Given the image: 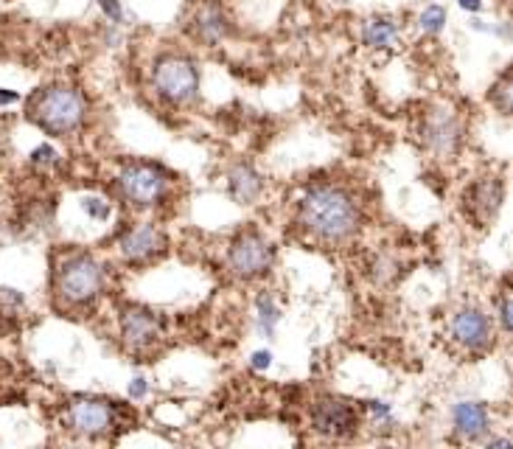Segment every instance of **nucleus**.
<instances>
[{"label":"nucleus","instance_id":"obj_18","mask_svg":"<svg viewBox=\"0 0 513 449\" xmlns=\"http://www.w3.org/2000/svg\"><path fill=\"white\" fill-rule=\"evenodd\" d=\"M278 320H281V309L275 306V301L270 295H261L259 298V329L272 337L275 334V326H278Z\"/></svg>","mask_w":513,"mask_h":449},{"label":"nucleus","instance_id":"obj_13","mask_svg":"<svg viewBox=\"0 0 513 449\" xmlns=\"http://www.w3.org/2000/svg\"><path fill=\"white\" fill-rule=\"evenodd\" d=\"M452 419H455V430L469 441L486 435L488 430V410L479 402H460L452 413Z\"/></svg>","mask_w":513,"mask_h":449},{"label":"nucleus","instance_id":"obj_19","mask_svg":"<svg viewBox=\"0 0 513 449\" xmlns=\"http://www.w3.org/2000/svg\"><path fill=\"white\" fill-rule=\"evenodd\" d=\"M488 99L494 102V107L502 113V115H508L510 113V105H513V90H510V76L505 74V76H499V82L491 87V95Z\"/></svg>","mask_w":513,"mask_h":449},{"label":"nucleus","instance_id":"obj_16","mask_svg":"<svg viewBox=\"0 0 513 449\" xmlns=\"http://www.w3.org/2000/svg\"><path fill=\"white\" fill-rule=\"evenodd\" d=\"M502 197H505V191H502V183L499 180H483V183H477L471 188V205L483 214V216H494L502 205Z\"/></svg>","mask_w":513,"mask_h":449},{"label":"nucleus","instance_id":"obj_3","mask_svg":"<svg viewBox=\"0 0 513 449\" xmlns=\"http://www.w3.org/2000/svg\"><path fill=\"white\" fill-rule=\"evenodd\" d=\"M157 93L169 99L172 105H185L197 95L200 90V74L194 62L185 56H163L152 71Z\"/></svg>","mask_w":513,"mask_h":449},{"label":"nucleus","instance_id":"obj_9","mask_svg":"<svg viewBox=\"0 0 513 449\" xmlns=\"http://www.w3.org/2000/svg\"><path fill=\"white\" fill-rule=\"evenodd\" d=\"M452 334L466 348H486L491 343V324L479 309H460L452 320Z\"/></svg>","mask_w":513,"mask_h":449},{"label":"nucleus","instance_id":"obj_1","mask_svg":"<svg viewBox=\"0 0 513 449\" xmlns=\"http://www.w3.org/2000/svg\"><path fill=\"white\" fill-rule=\"evenodd\" d=\"M301 219L306 228L326 242H342L357 231L360 211L342 188L320 185L311 188L301 203Z\"/></svg>","mask_w":513,"mask_h":449},{"label":"nucleus","instance_id":"obj_4","mask_svg":"<svg viewBox=\"0 0 513 449\" xmlns=\"http://www.w3.org/2000/svg\"><path fill=\"white\" fill-rule=\"evenodd\" d=\"M102 281H104L102 267L95 264L90 255L76 253L59 270V295L76 306L90 304L102 293Z\"/></svg>","mask_w":513,"mask_h":449},{"label":"nucleus","instance_id":"obj_2","mask_svg":"<svg viewBox=\"0 0 513 449\" xmlns=\"http://www.w3.org/2000/svg\"><path fill=\"white\" fill-rule=\"evenodd\" d=\"M87 115V102L74 87H48L31 105V118L51 135L76 133Z\"/></svg>","mask_w":513,"mask_h":449},{"label":"nucleus","instance_id":"obj_11","mask_svg":"<svg viewBox=\"0 0 513 449\" xmlns=\"http://www.w3.org/2000/svg\"><path fill=\"white\" fill-rule=\"evenodd\" d=\"M118 247H121L123 259L143 262V259H149L152 253H157L160 247H163V234H160L154 224H141V228L126 234Z\"/></svg>","mask_w":513,"mask_h":449},{"label":"nucleus","instance_id":"obj_5","mask_svg":"<svg viewBox=\"0 0 513 449\" xmlns=\"http://www.w3.org/2000/svg\"><path fill=\"white\" fill-rule=\"evenodd\" d=\"M115 402L104 399H76L68 407V427L79 435H104L115 424Z\"/></svg>","mask_w":513,"mask_h":449},{"label":"nucleus","instance_id":"obj_27","mask_svg":"<svg viewBox=\"0 0 513 449\" xmlns=\"http://www.w3.org/2000/svg\"><path fill=\"white\" fill-rule=\"evenodd\" d=\"M250 365H252L255 371H264V368L272 365V354H270V351H255L252 360H250Z\"/></svg>","mask_w":513,"mask_h":449},{"label":"nucleus","instance_id":"obj_25","mask_svg":"<svg viewBox=\"0 0 513 449\" xmlns=\"http://www.w3.org/2000/svg\"><path fill=\"white\" fill-rule=\"evenodd\" d=\"M499 324H502L505 332H510V298H508V290L499 298Z\"/></svg>","mask_w":513,"mask_h":449},{"label":"nucleus","instance_id":"obj_12","mask_svg":"<svg viewBox=\"0 0 513 449\" xmlns=\"http://www.w3.org/2000/svg\"><path fill=\"white\" fill-rule=\"evenodd\" d=\"M424 135L432 149L438 152H455L460 141V126L449 113H432V118L424 126Z\"/></svg>","mask_w":513,"mask_h":449},{"label":"nucleus","instance_id":"obj_10","mask_svg":"<svg viewBox=\"0 0 513 449\" xmlns=\"http://www.w3.org/2000/svg\"><path fill=\"white\" fill-rule=\"evenodd\" d=\"M121 334L126 340V345H133V348H146L152 345L157 337H160V320L146 312V309H123L121 314Z\"/></svg>","mask_w":513,"mask_h":449},{"label":"nucleus","instance_id":"obj_29","mask_svg":"<svg viewBox=\"0 0 513 449\" xmlns=\"http://www.w3.org/2000/svg\"><path fill=\"white\" fill-rule=\"evenodd\" d=\"M17 99H20V95L15 90H4V87H0V107H4V105H15Z\"/></svg>","mask_w":513,"mask_h":449},{"label":"nucleus","instance_id":"obj_24","mask_svg":"<svg viewBox=\"0 0 513 449\" xmlns=\"http://www.w3.org/2000/svg\"><path fill=\"white\" fill-rule=\"evenodd\" d=\"M99 4H102L104 15L110 17V23H121L123 20V9H121L118 0H99Z\"/></svg>","mask_w":513,"mask_h":449},{"label":"nucleus","instance_id":"obj_14","mask_svg":"<svg viewBox=\"0 0 513 449\" xmlns=\"http://www.w3.org/2000/svg\"><path fill=\"white\" fill-rule=\"evenodd\" d=\"M228 188H231V197H233L236 203L250 205V203L259 200L264 183H261V175L255 172L252 166L242 164V166H236V169L231 172V177H228Z\"/></svg>","mask_w":513,"mask_h":449},{"label":"nucleus","instance_id":"obj_26","mask_svg":"<svg viewBox=\"0 0 513 449\" xmlns=\"http://www.w3.org/2000/svg\"><path fill=\"white\" fill-rule=\"evenodd\" d=\"M149 394V382L143 379V376H135L133 382H130V396L133 399H143Z\"/></svg>","mask_w":513,"mask_h":449},{"label":"nucleus","instance_id":"obj_21","mask_svg":"<svg viewBox=\"0 0 513 449\" xmlns=\"http://www.w3.org/2000/svg\"><path fill=\"white\" fill-rule=\"evenodd\" d=\"M82 208H84V214L93 216V219H110V214H113L110 203H104L102 197H84Z\"/></svg>","mask_w":513,"mask_h":449},{"label":"nucleus","instance_id":"obj_17","mask_svg":"<svg viewBox=\"0 0 513 449\" xmlns=\"http://www.w3.org/2000/svg\"><path fill=\"white\" fill-rule=\"evenodd\" d=\"M396 37H399V28L388 17H373L365 25V43L370 48H388V45L396 43Z\"/></svg>","mask_w":513,"mask_h":449},{"label":"nucleus","instance_id":"obj_8","mask_svg":"<svg viewBox=\"0 0 513 449\" xmlns=\"http://www.w3.org/2000/svg\"><path fill=\"white\" fill-rule=\"evenodd\" d=\"M311 424L323 435H348L357 430V413L350 404L326 396L311 407Z\"/></svg>","mask_w":513,"mask_h":449},{"label":"nucleus","instance_id":"obj_6","mask_svg":"<svg viewBox=\"0 0 513 449\" xmlns=\"http://www.w3.org/2000/svg\"><path fill=\"white\" fill-rule=\"evenodd\" d=\"M272 264V247L259 234H244L231 247V267L242 278L264 275Z\"/></svg>","mask_w":513,"mask_h":449},{"label":"nucleus","instance_id":"obj_7","mask_svg":"<svg viewBox=\"0 0 513 449\" xmlns=\"http://www.w3.org/2000/svg\"><path fill=\"white\" fill-rule=\"evenodd\" d=\"M121 191L126 200H133L138 205H152L163 197L166 191V175L160 172L157 166H146V164H138V166H130L123 169L121 175Z\"/></svg>","mask_w":513,"mask_h":449},{"label":"nucleus","instance_id":"obj_22","mask_svg":"<svg viewBox=\"0 0 513 449\" xmlns=\"http://www.w3.org/2000/svg\"><path fill=\"white\" fill-rule=\"evenodd\" d=\"M31 164H35V166H51V164H56V149L51 144L37 146L35 152H31Z\"/></svg>","mask_w":513,"mask_h":449},{"label":"nucleus","instance_id":"obj_23","mask_svg":"<svg viewBox=\"0 0 513 449\" xmlns=\"http://www.w3.org/2000/svg\"><path fill=\"white\" fill-rule=\"evenodd\" d=\"M368 410L376 422H390V415H393L390 404H384V402H368Z\"/></svg>","mask_w":513,"mask_h":449},{"label":"nucleus","instance_id":"obj_20","mask_svg":"<svg viewBox=\"0 0 513 449\" xmlns=\"http://www.w3.org/2000/svg\"><path fill=\"white\" fill-rule=\"evenodd\" d=\"M443 25H446V9L443 6H427L421 12V31H427V35H438Z\"/></svg>","mask_w":513,"mask_h":449},{"label":"nucleus","instance_id":"obj_28","mask_svg":"<svg viewBox=\"0 0 513 449\" xmlns=\"http://www.w3.org/2000/svg\"><path fill=\"white\" fill-rule=\"evenodd\" d=\"M0 298H4V301H9V304H23V295L17 293V290H9V286H4V290H0Z\"/></svg>","mask_w":513,"mask_h":449},{"label":"nucleus","instance_id":"obj_30","mask_svg":"<svg viewBox=\"0 0 513 449\" xmlns=\"http://www.w3.org/2000/svg\"><path fill=\"white\" fill-rule=\"evenodd\" d=\"M458 4L466 12H479V9H483V0H458Z\"/></svg>","mask_w":513,"mask_h":449},{"label":"nucleus","instance_id":"obj_31","mask_svg":"<svg viewBox=\"0 0 513 449\" xmlns=\"http://www.w3.org/2000/svg\"><path fill=\"white\" fill-rule=\"evenodd\" d=\"M488 446H502V449H508V446H510V441H508V438H491V441H488Z\"/></svg>","mask_w":513,"mask_h":449},{"label":"nucleus","instance_id":"obj_15","mask_svg":"<svg viewBox=\"0 0 513 449\" xmlns=\"http://www.w3.org/2000/svg\"><path fill=\"white\" fill-rule=\"evenodd\" d=\"M194 35L208 45H216L224 35H228V20H224L219 6L208 4L194 15Z\"/></svg>","mask_w":513,"mask_h":449}]
</instances>
